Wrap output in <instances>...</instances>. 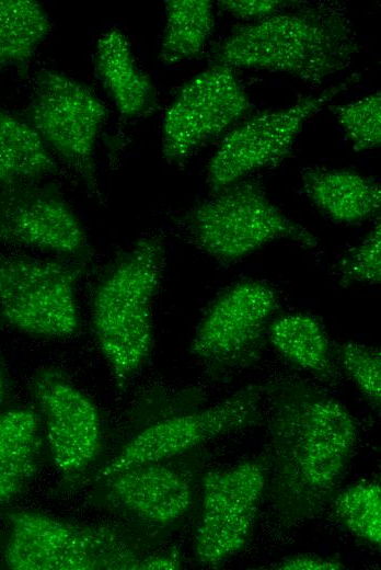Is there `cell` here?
<instances>
[{
  "label": "cell",
  "mask_w": 381,
  "mask_h": 570,
  "mask_svg": "<svg viewBox=\"0 0 381 570\" xmlns=\"http://www.w3.org/2000/svg\"><path fill=\"white\" fill-rule=\"evenodd\" d=\"M272 498L287 522L310 520L332 499L358 442L349 410L301 379L265 388Z\"/></svg>",
  "instance_id": "6da1fadb"
},
{
  "label": "cell",
  "mask_w": 381,
  "mask_h": 570,
  "mask_svg": "<svg viewBox=\"0 0 381 570\" xmlns=\"http://www.w3.org/2000/svg\"><path fill=\"white\" fill-rule=\"evenodd\" d=\"M359 50L358 33L342 7L296 4L236 27L215 47L211 64L321 84L348 68Z\"/></svg>",
  "instance_id": "7a4b0ae2"
},
{
  "label": "cell",
  "mask_w": 381,
  "mask_h": 570,
  "mask_svg": "<svg viewBox=\"0 0 381 570\" xmlns=\"http://www.w3.org/2000/svg\"><path fill=\"white\" fill-rule=\"evenodd\" d=\"M165 266L158 236L138 239L100 276L91 319L99 347L117 388L141 369L153 345V304Z\"/></svg>",
  "instance_id": "3957f363"
},
{
  "label": "cell",
  "mask_w": 381,
  "mask_h": 570,
  "mask_svg": "<svg viewBox=\"0 0 381 570\" xmlns=\"http://www.w3.org/2000/svg\"><path fill=\"white\" fill-rule=\"evenodd\" d=\"M184 228L208 256L231 264L265 246L288 240L314 249L319 238L288 217L257 182L240 180L213 192L184 216Z\"/></svg>",
  "instance_id": "277c9868"
},
{
  "label": "cell",
  "mask_w": 381,
  "mask_h": 570,
  "mask_svg": "<svg viewBox=\"0 0 381 570\" xmlns=\"http://www.w3.org/2000/svg\"><path fill=\"white\" fill-rule=\"evenodd\" d=\"M10 533L3 565L13 570H137L140 557L112 527L64 521L18 510L7 515Z\"/></svg>",
  "instance_id": "5b68a950"
},
{
  "label": "cell",
  "mask_w": 381,
  "mask_h": 570,
  "mask_svg": "<svg viewBox=\"0 0 381 570\" xmlns=\"http://www.w3.org/2000/svg\"><path fill=\"white\" fill-rule=\"evenodd\" d=\"M88 263L0 253V321L48 339L79 329L76 288Z\"/></svg>",
  "instance_id": "8992f818"
},
{
  "label": "cell",
  "mask_w": 381,
  "mask_h": 570,
  "mask_svg": "<svg viewBox=\"0 0 381 570\" xmlns=\"http://www.w3.org/2000/svg\"><path fill=\"white\" fill-rule=\"evenodd\" d=\"M26 122L48 149L103 202L95 164V146L106 117L101 100L85 84L56 71L38 73Z\"/></svg>",
  "instance_id": "52a82bcc"
},
{
  "label": "cell",
  "mask_w": 381,
  "mask_h": 570,
  "mask_svg": "<svg viewBox=\"0 0 381 570\" xmlns=\"http://www.w3.org/2000/svg\"><path fill=\"white\" fill-rule=\"evenodd\" d=\"M279 303L278 292L264 281L230 285L205 310L190 344L192 354L219 373L255 364Z\"/></svg>",
  "instance_id": "ba28073f"
},
{
  "label": "cell",
  "mask_w": 381,
  "mask_h": 570,
  "mask_svg": "<svg viewBox=\"0 0 381 570\" xmlns=\"http://www.w3.org/2000/svg\"><path fill=\"white\" fill-rule=\"evenodd\" d=\"M358 80L359 76L354 73L318 94L300 98L280 109L261 112L230 130L207 167L206 181L211 193L284 160L305 122Z\"/></svg>",
  "instance_id": "9c48e42d"
},
{
  "label": "cell",
  "mask_w": 381,
  "mask_h": 570,
  "mask_svg": "<svg viewBox=\"0 0 381 570\" xmlns=\"http://www.w3.org/2000/svg\"><path fill=\"white\" fill-rule=\"evenodd\" d=\"M265 388L250 385L208 408L151 424L101 467L95 479H106L138 465L159 463L213 437L257 424L263 417Z\"/></svg>",
  "instance_id": "30bf717a"
},
{
  "label": "cell",
  "mask_w": 381,
  "mask_h": 570,
  "mask_svg": "<svg viewBox=\"0 0 381 570\" xmlns=\"http://www.w3.org/2000/svg\"><path fill=\"white\" fill-rule=\"evenodd\" d=\"M266 483L267 469L256 459L203 476L194 546L201 565L218 567L247 545Z\"/></svg>",
  "instance_id": "8fae6325"
},
{
  "label": "cell",
  "mask_w": 381,
  "mask_h": 570,
  "mask_svg": "<svg viewBox=\"0 0 381 570\" xmlns=\"http://www.w3.org/2000/svg\"><path fill=\"white\" fill-rule=\"evenodd\" d=\"M251 100L233 69L211 66L178 91L162 122V156L181 164L247 114Z\"/></svg>",
  "instance_id": "7c38bea8"
},
{
  "label": "cell",
  "mask_w": 381,
  "mask_h": 570,
  "mask_svg": "<svg viewBox=\"0 0 381 570\" xmlns=\"http://www.w3.org/2000/svg\"><path fill=\"white\" fill-rule=\"evenodd\" d=\"M0 242L85 263L93 254L85 228L56 182L0 190Z\"/></svg>",
  "instance_id": "4fadbf2b"
},
{
  "label": "cell",
  "mask_w": 381,
  "mask_h": 570,
  "mask_svg": "<svg viewBox=\"0 0 381 570\" xmlns=\"http://www.w3.org/2000/svg\"><path fill=\"white\" fill-rule=\"evenodd\" d=\"M32 396L45 420L47 442L64 479L80 476L101 448L100 413L93 401L55 367L41 368Z\"/></svg>",
  "instance_id": "5bb4252c"
},
{
  "label": "cell",
  "mask_w": 381,
  "mask_h": 570,
  "mask_svg": "<svg viewBox=\"0 0 381 570\" xmlns=\"http://www.w3.org/2000/svg\"><path fill=\"white\" fill-rule=\"evenodd\" d=\"M106 479L111 494L123 508L152 524H171L192 504L188 480L160 461L130 467Z\"/></svg>",
  "instance_id": "9a60e30c"
},
{
  "label": "cell",
  "mask_w": 381,
  "mask_h": 570,
  "mask_svg": "<svg viewBox=\"0 0 381 570\" xmlns=\"http://www.w3.org/2000/svg\"><path fill=\"white\" fill-rule=\"evenodd\" d=\"M302 189L313 205L338 225H360L379 218L380 183L349 169L311 168L301 174Z\"/></svg>",
  "instance_id": "2e32d148"
},
{
  "label": "cell",
  "mask_w": 381,
  "mask_h": 570,
  "mask_svg": "<svg viewBox=\"0 0 381 570\" xmlns=\"http://www.w3.org/2000/svg\"><path fill=\"white\" fill-rule=\"evenodd\" d=\"M94 72L125 118H139L153 112L155 90L138 67L130 43L119 29H109L97 39Z\"/></svg>",
  "instance_id": "e0dca14e"
},
{
  "label": "cell",
  "mask_w": 381,
  "mask_h": 570,
  "mask_svg": "<svg viewBox=\"0 0 381 570\" xmlns=\"http://www.w3.org/2000/svg\"><path fill=\"white\" fill-rule=\"evenodd\" d=\"M41 452L39 418L33 409L0 412V503L15 498L33 479Z\"/></svg>",
  "instance_id": "ac0fdd59"
},
{
  "label": "cell",
  "mask_w": 381,
  "mask_h": 570,
  "mask_svg": "<svg viewBox=\"0 0 381 570\" xmlns=\"http://www.w3.org/2000/svg\"><path fill=\"white\" fill-rule=\"evenodd\" d=\"M267 339L289 363L326 384H334L338 372L323 324L307 312H288L272 320Z\"/></svg>",
  "instance_id": "d6986e66"
},
{
  "label": "cell",
  "mask_w": 381,
  "mask_h": 570,
  "mask_svg": "<svg viewBox=\"0 0 381 570\" xmlns=\"http://www.w3.org/2000/svg\"><path fill=\"white\" fill-rule=\"evenodd\" d=\"M57 172V161L37 132L26 121L0 112V190Z\"/></svg>",
  "instance_id": "ffe728a7"
},
{
  "label": "cell",
  "mask_w": 381,
  "mask_h": 570,
  "mask_svg": "<svg viewBox=\"0 0 381 570\" xmlns=\"http://www.w3.org/2000/svg\"><path fill=\"white\" fill-rule=\"evenodd\" d=\"M159 59L164 65L198 57L215 24L212 3L208 0H168Z\"/></svg>",
  "instance_id": "44dd1931"
},
{
  "label": "cell",
  "mask_w": 381,
  "mask_h": 570,
  "mask_svg": "<svg viewBox=\"0 0 381 570\" xmlns=\"http://www.w3.org/2000/svg\"><path fill=\"white\" fill-rule=\"evenodd\" d=\"M50 31L42 3L0 0V69L24 67Z\"/></svg>",
  "instance_id": "7402d4cb"
},
{
  "label": "cell",
  "mask_w": 381,
  "mask_h": 570,
  "mask_svg": "<svg viewBox=\"0 0 381 570\" xmlns=\"http://www.w3.org/2000/svg\"><path fill=\"white\" fill-rule=\"evenodd\" d=\"M339 521L357 537L374 546L381 543V489L372 481L355 483L333 502Z\"/></svg>",
  "instance_id": "603a6c76"
},
{
  "label": "cell",
  "mask_w": 381,
  "mask_h": 570,
  "mask_svg": "<svg viewBox=\"0 0 381 570\" xmlns=\"http://www.w3.org/2000/svg\"><path fill=\"white\" fill-rule=\"evenodd\" d=\"M356 152L369 151L381 145V93L335 105L332 110Z\"/></svg>",
  "instance_id": "cb8c5ba5"
},
{
  "label": "cell",
  "mask_w": 381,
  "mask_h": 570,
  "mask_svg": "<svg viewBox=\"0 0 381 570\" xmlns=\"http://www.w3.org/2000/svg\"><path fill=\"white\" fill-rule=\"evenodd\" d=\"M342 368L373 408L381 402V353L370 345L345 342L337 347Z\"/></svg>",
  "instance_id": "d4e9b609"
},
{
  "label": "cell",
  "mask_w": 381,
  "mask_h": 570,
  "mask_svg": "<svg viewBox=\"0 0 381 570\" xmlns=\"http://www.w3.org/2000/svg\"><path fill=\"white\" fill-rule=\"evenodd\" d=\"M381 226L378 221L343 258L338 265L340 284L379 285L381 282Z\"/></svg>",
  "instance_id": "484cf974"
},
{
  "label": "cell",
  "mask_w": 381,
  "mask_h": 570,
  "mask_svg": "<svg viewBox=\"0 0 381 570\" xmlns=\"http://www.w3.org/2000/svg\"><path fill=\"white\" fill-rule=\"evenodd\" d=\"M291 1L282 0H223L218 7L234 18L256 21L290 7Z\"/></svg>",
  "instance_id": "4316f807"
},
{
  "label": "cell",
  "mask_w": 381,
  "mask_h": 570,
  "mask_svg": "<svg viewBox=\"0 0 381 570\" xmlns=\"http://www.w3.org/2000/svg\"><path fill=\"white\" fill-rule=\"evenodd\" d=\"M344 563L330 558L313 555H297L286 558L278 563L281 570H340Z\"/></svg>",
  "instance_id": "83f0119b"
},
{
  "label": "cell",
  "mask_w": 381,
  "mask_h": 570,
  "mask_svg": "<svg viewBox=\"0 0 381 570\" xmlns=\"http://www.w3.org/2000/svg\"><path fill=\"white\" fill-rule=\"evenodd\" d=\"M180 568L181 561L176 551L141 558L137 566V570H174Z\"/></svg>",
  "instance_id": "f1b7e54d"
},
{
  "label": "cell",
  "mask_w": 381,
  "mask_h": 570,
  "mask_svg": "<svg viewBox=\"0 0 381 570\" xmlns=\"http://www.w3.org/2000/svg\"><path fill=\"white\" fill-rule=\"evenodd\" d=\"M8 395H9L8 380H7L2 364L0 362V406H2L7 401Z\"/></svg>",
  "instance_id": "f546056e"
}]
</instances>
